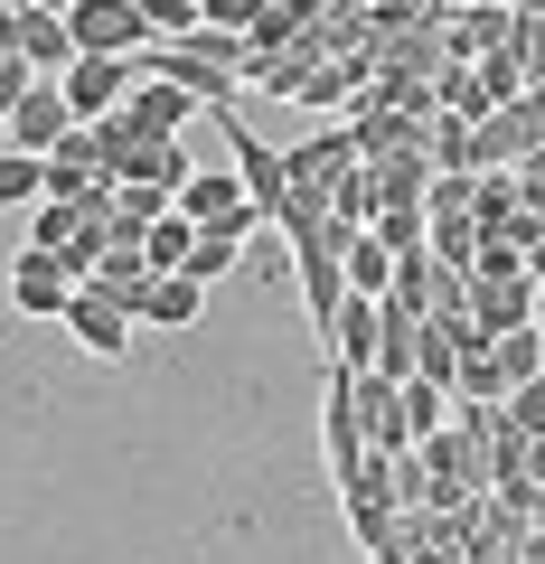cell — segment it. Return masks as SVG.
I'll return each instance as SVG.
<instances>
[{
  "label": "cell",
  "mask_w": 545,
  "mask_h": 564,
  "mask_svg": "<svg viewBox=\"0 0 545 564\" xmlns=\"http://www.w3.org/2000/svg\"><path fill=\"white\" fill-rule=\"evenodd\" d=\"M20 198H47V161H29V151L0 141V207H20Z\"/></svg>",
  "instance_id": "20"
},
{
  "label": "cell",
  "mask_w": 545,
  "mask_h": 564,
  "mask_svg": "<svg viewBox=\"0 0 545 564\" xmlns=\"http://www.w3.org/2000/svg\"><path fill=\"white\" fill-rule=\"evenodd\" d=\"M536 85H545V57H536Z\"/></svg>",
  "instance_id": "29"
},
{
  "label": "cell",
  "mask_w": 545,
  "mask_h": 564,
  "mask_svg": "<svg viewBox=\"0 0 545 564\" xmlns=\"http://www.w3.org/2000/svg\"><path fill=\"white\" fill-rule=\"evenodd\" d=\"M132 85H142L132 57H76V66H66V113L95 132V122H113L122 104H132Z\"/></svg>",
  "instance_id": "2"
},
{
  "label": "cell",
  "mask_w": 545,
  "mask_h": 564,
  "mask_svg": "<svg viewBox=\"0 0 545 564\" xmlns=\"http://www.w3.org/2000/svg\"><path fill=\"white\" fill-rule=\"evenodd\" d=\"M536 339H545V321H536Z\"/></svg>",
  "instance_id": "30"
},
{
  "label": "cell",
  "mask_w": 545,
  "mask_h": 564,
  "mask_svg": "<svg viewBox=\"0 0 545 564\" xmlns=\"http://www.w3.org/2000/svg\"><path fill=\"white\" fill-rule=\"evenodd\" d=\"M122 113H132V132H142V141H179V122L207 113V104L179 95V85H132V104H122Z\"/></svg>",
  "instance_id": "14"
},
{
  "label": "cell",
  "mask_w": 545,
  "mask_h": 564,
  "mask_svg": "<svg viewBox=\"0 0 545 564\" xmlns=\"http://www.w3.org/2000/svg\"><path fill=\"white\" fill-rule=\"evenodd\" d=\"M151 282H161V273L142 263V245H113V254L95 263V282H85V292H103L122 321H142V311H151Z\"/></svg>",
  "instance_id": "12"
},
{
  "label": "cell",
  "mask_w": 545,
  "mask_h": 564,
  "mask_svg": "<svg viewBox=\"0 0 545 564\" xmlns=\"http://www.w3.org/2000/svg\"><path fill=\"white\" fill-rule=\"evenodd\" d=\"M39 85H47V76H39V66H29V57H0V122L20 113V104L39 95Z\"/></svg>",
  "instance_id": "25"
},
{
  "label": "cell",
  "mask_w": 545,
  "mask_h": 564,
  "mask_svg": "<svg viewBox=\"0 0 545 564\" xmlns=\"http://www.w3.org/2000/svg\"><path fill=\"white\" fill-rule=\"evenodd\" d=\"M320 443H329V480H348V470H367V423H358V377H348V367H329Z\"/></svg>",
  "instance_id": "6"
},
{
  "label": "cell",
  "mask_w": 545,
  "mask_h": 564,
  "mask_svg": "<svg viewBox=\"0 0 545 564\" xmlns=\"http://www.w3.org/2000/svg\"><path fill=\"white\" fill-rule=\"evenodd\" d=\"M66 132H76V113H66V85H39V95L10 113V151H29V161H47Z\"/></svg>",
  "instance_id": "9"
},
{
  "label": "cell",
  "mask_w": 545,
  "mask_h": 564,
  "mask_svg": "<svg viewBox=\"0 0 545 564\" xmlns=\"http://www.w3.org/2000/svg\"><path fill=\"white\" fill-rule=\"evenodd\" d=\"M517 207L545 226V151H526V161H517Z\"/></svg>",
  "instance_id": "27"
},
{
  "label": "cell",
  "mask_w": 545,
  "mask_h": 564,
  "mask_svg": "<svg viewBox=\"0 0 545 564\" xmlns=\"http://www.w3.org/2000/svg\"><path fill=\"white\" fill-rule=\"evenodd\" d=\"M470 321H480L489 339H517V329H536V321H545L536 273H526V282H470Z\"/></svg>",
  "instance_id": "7"
},
{
  "label": "cell",
  "mask_w": 545,
  "mask_h": 564,
  "mask_svg": "<svg viewBox=\"0 0 545 564\" xmlns=\"http://www.w3.org/2000/svg\"><path fill=\"white\" fill-rule=\"evenodd\" d=\"M198 311H207V292H198L188 273H170V282H151V311H142V321H161V329H188Z\"/></svg>",
  "instance_id": "17"
},
{
  "label": "cell",
  "mask_w": 545,
  "mask_h": 564,
  "mask_svg": "<svg viewBox=\"0 0 545 564\" xmlns=\"http://www.w3.org/2000/svg\"><path fill=\"white\" fill-rule=\"evenodd\" d=\"M66 339H76L85 358H122V348H132V321H122L103 292H85V282H76V302H66Z\"/></svg>",
  "instance_id": "11"
},
{
  "label": "cell",
  "mask_w": 545,
  "mask_h": 564,
  "mask_svg": "<svg viewBox=\"0 0 545 564\" xmlns=\"http://www.w3.org/2000/svg\"><path fill=\"white\" fill-rule=\"evenodd\" d=\"M499 423H508V433H526V443H545V377H536V386H517V395L499 404Z\"/></svg>",
  "instance_id": "24"
},
{
  "label": "cell",
  "mask_w": 545,
  "mask_h": 564,
  "mask_svg": "<svg viewBox=\"0 0 545 564\" xmlns=\"http://www.w3.org/2000/svg\"><path fill=\"white\" fill-rule=\"evenodd\" d=\"M508 20H517V0H461V10L443 20V57H451V66L499 57V47H508Z\"/></svg>",
  "instance_id": "5"
},
{
  "label": "cell",
  "mask_w": 545,
  "mask_h": 564,
  "mask_svg": "<svg viewBox=\"0 0 545 564\" xmlns=\"http://www.w3.org/2000/svg\"><path fill=\"white\" fill-rule=\"evenodd\" d=\"M480 217H433V263H443V273H470V263H480Z\"/></svg>",
  "instance_id": "16"
},
{
  "label": "cell",
  "mask_w": 545,
  "mask_h": 564,
  "mask_svg": "<svg viewBox=\"0 0 545 564\" xmlns=\"http://www.w3.org/2000/svg\"><path fill=\"white\" fill-rule=\"evenodd\" d=\"M66 39H76V57H142L151 20L142 0H66Z\"/></svg>",
  "instance_id": "1"
},
{
  "label": "cell",
  "mask_w": 545,
  "mask_h": 564,
  "mask_svg": "<svg viewBox=\"0 0 545 564\" xmlns=\"http://www.w3.org/2000/svg\"><path fill=\"white\" fill-rule=\"evenodd\" d=\"M292 273H302V311L329 329V321L348 311V263H339V245H302V254H292Z\"/></svg>",
  "instance_id": "10"
},
{
  "label": "cell",
  "mask_w": 545,
  "mask_h": 564,
  "mask_svg": "<svg viewBox=\"0 0 545 564\" xmlns=\"http://www.w3.org/2000/svg\"><path fill=\"white\" fill-rule=\"evenodd\" d=\"M226 161L244 170V198H254V207H263V226H273V217H283V198H292V170H283V151H273V141H254L236 113H226Z\"/></svg>",
  "instance_id": "3"
},
{
  "label": "cell",
  "mask_w": 545,
  "mask_h": 564,
  "mask_svg": "<svg viewBox=\"0 0 545 564\" xmlns=\"http://www.w3.org/2000/svg\"><path fill=\"white\" fill-rule=\"evenodd\" d=\"M66 302H76V273H66L57 254H39V245H20V263H10V311H29V321H66Z\"/></svg>",
  "instance_id": "4"
},
{
  "label": "cell",
  "mask_w": 545,
  "mask_h": 564,
  "mask_svg": "<svg viewBox=\"0 0 545 564\" xmlns=\"http://www.w3.org/2000/svg\"><path fill=\"white\" fill-rule=\"evenodd\" d=\"M236 254H244V236H198V254H188V282H198V292H217V282L236 273Z\"/></svg>",
  "instance_id": "21"
},
{
  "label": "cell",
  "mask_w": 545,
  "mask_h": 564,
  "mask_svg": "<svg viewBox=\"0 0 545 564\" xmlns=\"http://www.w3.org/2000/svg\"><path fill=\"white\" fill-rule=\"evenodd\" d=\"M20 57L39 66L47 85H66V66H76V39H66V10H47V0H20Z\"/></svg>",
  "instance_id": "8"
},
{
  "label": "cell",
  "mask_w": 545,
  "mask_h": 564,
  "mask_svg": "<svg viewBox=\"0 0 545 564\" xmlns=\"http://www.w3.org/2000/svg\"><path fill=\"white\" fill-rule=\"evenodd\" d=\"M358 423H367V452H414V433H404V386H385V377H358Z\"/></svg>",
  "instance_id": "13"
},
{
  "label": "cell",
  "mask_w": 545,
  "mask_h": 564,
  "mask_svg": "<svg viewBox=\"0 0 545 564\" xmlns=\"http://www.w3.org/2000/svg\"><path fill=\"white\" fill-rule=\"evenodd\" d=\"M66 236H76V207H39V226H29V245H39V254H66Z\"/></svg>",
  "instance_id": "26"
},
{
  "label": "cell",
  "mask_w": 545,
  "mask_h": 564,
  "mask_svg": "<svg viewBox=\"0 0 545 564\" xmlns=\"http://www.w3.org/2000/svg\"><path fill=\"white\" fill-rule=\"evenodd\" d=\"M517 217V170H480V236Z\"/></svg>",
  "instance_id": "23"
},
{
  "label": "cell",
  "mask_w": 545,
  "mask_h": 564,
  "mask_svg": "<svg viewBox=\"0 0 545 564\" xmlns=\"http://www.w3.org/2000/svg\"><path fill=\"white\" fill-rule=\"evenodd\" d=\"M404 433H414V443H433V433H451V395H443V386H424V377L404 386Z\"/></svg>",
  "instance_id": "18"
},
{
  "label": "cell",
  "mask_w": 545,
  "mask_h": 564,
  "mask_svg": "<svg viewBox=\"0 0 545 564\" xmlns=\"http://www.w3.org/2000/svg\"><path fill=\"white\" fill-rule=\"evenodd\" d=\"M499 367H508V395H517V386H536V377H545V339H536V329L499 339Z\"/></svg>",
  "instance_id": "22"
},
{
  "label": "cell",
  "mask_w": 545,
  "mask_h": 564,
  "mask_svg": "<svg viewBox=\"0 0 545 564\" xmlns=\"http://www.w3.org/2000/svg\"><path fill=\"white\" fill-rule=\"evenodd\" d=\"M526 85H536V76H526V57H508V47H499V57H480V95H489V113H508Z\"/></svg>",
  "instance_id": "19"
},
{
  "label": "cell",
  "mask_w": 545,
  "mask_h": 564,
  "mask_svg": "<svg viewBox=\"0 0 545 564\" xmlns=\"http://www.w3.org/2000/svg\"><path fill=\"white\" fill-rule=\"evenodd\" d=\"M526 273H536V292H545V245H536V263H526Z\"/></svg>",
  "instance_id": "28"
},
{
  "label": "cell",
  "mask_w": 545,
  "mask_h": 564,
  "mask_svg": "<svg viewBox=\"0 0 545 564\" xmlns=\"http://www.w3.org/2000/svg\"><path fill=\"white\" fill-rule=\"evenodd\" d=\"M339 263H348V292H358V302H385V292H395V254H385L377 236H358Z\"/></svg>",
  "instance_id": "15"
}]
</instances>
